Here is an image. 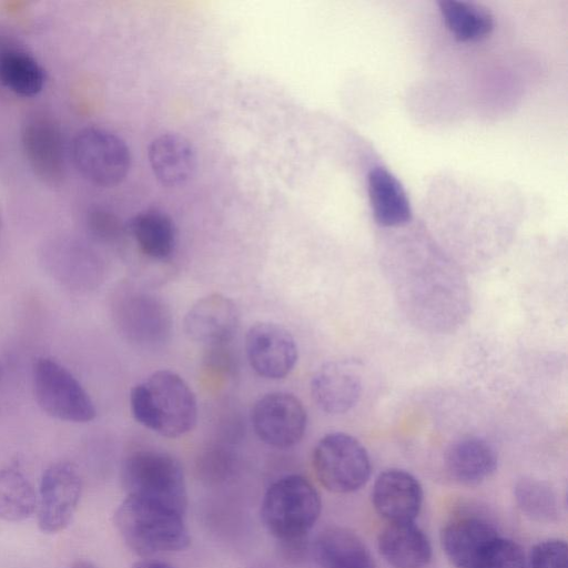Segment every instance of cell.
Segmentation results:
<instances>
[{"mask_svg":"<svg viewBox=\"0 0 568 568\" xmlns=\"http://www.w3.org/2000/svg\"><path fill=\"white\" fill-rule=\"evenodd\" d=\"M130 409L145 428L168 438L185 435L196 424L195 394L178 373L153 372L130 392Z\"/></svg>","mask_w":568,"mask_h":568,"instance_id":"obj_1","label":"cell"},{"mask_svg":"<svg viewBox=\"0 0 568 568\" xmlns=\"http://www.w3.org/2000/svg\"><path fill=\"white\" fill-rule=\"evenodd\" d=\"M114 524L126 546L141 556L181 551L191 542L183 514L132 496L116 508Z\"/></svg>","mask_w":568,"mask_h":568,"instance_id":"obj_2","label":"cell"},{"mask_svg":"<svg viewBox=\"0 0 568 568\" xmlns=\"http://www.w3.org/2000/svg\"><path fill=\"white\" fill-rule=\"evenodd\" d=\"M322 501L313 484L292 474L275 480L264 494L261 519L281 542L302 540L321 514Z\"/></svg>","mask_w":568,"mask_h":568,"instance_id":"obj_3","label":"cell"},{"mask_svg":"<svg viewBox=\"0 0 568 568\" xmlns=\"http://www.w3.org/2000/svg\"><path fill=\"white\" fill-rule=\"evenodd\" d=\"M128 496L150 500L184 515L187 493L183 468L169 453L142 449L130 454L121 468Z\"/></svg>","mask_w":568,"mask_h":568,"instance_id":"obj_4","label":"cell"},{"mask_svg":"<svg viewBox=\"0 0 568 568\" xmlns=\"http://www.w3.org/2000/svg\"><path fill=\"white\" fill-rule=\"evenodd\" d=\"M32 384L38 405L51 417L72 423L94 419L97 409L90 395L57 361L37 358L32 368Z\"/></svg>","mask_w":568,"mask_h":568,"instance_id":"obj_5","label":"cell"},{"mask_svg":"<svg viewBox=\"0 0 568 568\" xmlns=\"http://www.w3.org/2000/svg\"><path fill=\"white\" fill-rule=\"evenodd\" d=\"M313 467L323 487L336 494L359 489L371 476V459L365 447L345 433L323 436L313 450Z\"/></svg>","mask_w":568,"mask_h":568,"instance_id":"obj_6","label":"cell"},{"mask_svg":"<svg viewBox=\"0 0 568 568\" xmlns=\"http://www.w3.org/2000/svg\"><path fill=\"white\" fill-rule=\"evenodd\" d=\"M71 155L79 173L94 185L120 184L131 166L126 143L115 133L99 126H87L73 138Z\"/></svg>","mask_w":568,"mask_h":568,"instance_id":"obj_7","label":"cell"},{"mask_svg":"<svg viewBox=\"0 0 568 568\" xmlns=\"http://www.w3.org/2000/svg\"><path fill=\"white\" fill-rule=\"evenodd\" d=\"M23 155L33 174L49 186L60 185L65 178V144L57 119L36 111L21 129Z\"/></svg>","mask_w":568,"mask_h":568,"instance_id":"obj_8","label":"cell"},{"mask_svg":"<svg viewBox=\"0 0 568 568\" xmlns=\"http://www.w3.org/2000/svg\"><path fill=\"white\" fill-rule=\"evenodd\" d=\"M82 495V478L68 462L50 465L42 474L37 503L38 526L45 534L64 530L73 519Z\"/></svg>","mask_w":568,"mask_h":568,"instance_id":"obj_9","label":"cell"},{"mask_svg":"<svg viewBox=\"0 0 568 568\" xmlns=\"http://www.w3.org/2000/svg\"><path fill=\"white\" fill-rule=\"evenodd\" d=\"M251 423L263 443L276 448H288L303 438L307 414L303 403L295 395L272 392L254 403Z\"/></svg>","mask_w":568,"mask_h":568,"instance_id":"obj_10","label":"cell"},{"mask_svg":"<svg viewBox=\"0 0 568 568\" xmlns=\"http://www.w3.org/2000/svg\"><path fill=\"white\" fill-rule=\"evenodd\" d=\"M41 264L60 285L72 292H87L101 280V265L94 253L73 237H58L44 245Z\"/></svg>","mask_w":568,"mask_h":568,"instance_id":"obj_11","label":"cell"},{"mask_svg":"<svg viewBox=\"0 0 568 568\" xmlns=\"http://www.w3.org/2000/svg\"><path fill=\"white\" fill-rule=\"evenodd\" d=\"M245 349L251 367L267 379L286 377L294 369L298 357L292 334L272 322H257L248 328Z\"/></svg>","mask_w":568,"mask_h":568,"instance_id":"obj_12","label":"cell"},{"mask_svg":"<svg viewBox=\"0 0 568 568\" xmlns=\"http://www.w3.org/2000/svg\"><path fill=\"white\" fill-rule=\"evenodd\" d=\"M234 302L220 293L197 300L186 312L184 331L190 339L207 347L225 346L239 328Z\"/></svg>","mask_w":568,"mask_h":568,"instance_id":"obj_13","label":"cell"},{"mask_svg":"<svg viewBox=\"0 0 568 568\" xmlns=\"http://www.w3.org/2000/svg\"><path fill=\"white\" fill-rule=\"evenodd\" d=\"M499 536L487 518L477 514H462L445 524L440 542L456 568H475L485 550Z\"/></svg>","mask_w":568,"mask_h":568,"instance_id":"obj_14","label":"cell"},{"mask_svg":"<svg viewBox=\"0 0 568 568\" xmlns=\"http://www.w3.org/2000/svg\"><path fill=\"white\" fill-rule=\"evenodd\" d=\"M377 514L388 523L414 521L423 504L419 481L403 469H387L378 475L372 491Z\"/></svg>","mask_w":568,"mask_h":568,"instance_id":"obj_15","label":"cell"},{"mask_svg":"<svg viewBox=\"0 0 568 568\" xmlns=\"http://www.w3.org/2000/svg\"><path fill=\"white\" fill-rule=\"evenodd\" d=\"M362 378L358 365L339 359L324 364L313 376L311 393L315 404L327 414H343L358 400Z\"/></svg>","mask_w":568,"mask_h":568,"instance_id":"obj_16","label":"cell"},{"mask_svg":"<svg viewBox=\"0 0 568 568\" xmlns=\"http://www.w3.org/2000/svg\"><path fill=\"white\" fill-rule=\"evenodd\" d=\"M115 318L129 338L142 344L163 341L170 329V316L164 305L142 293L121 295L115 304Z\"/></svg>","mask_w":568,"mask_h":568,"instance_id":"obj_17","label":"cell"},{"mask_svg":"<svg viewBox=\"0 0 568 568\" xmlns=\"http://www.w3.org/2000/svg\"><path fill=\"white\" fill-rule=\"evenodd\" d=\"M148 158L154 176L166 186L184 184L196 168V153L192 143L175 133L156 136L149 145Z\"/></svg>","mask_w":568,"mask_h":568,"instance_id":"obj_18","label":"cell"},{"mask_svg":"<svg viewBox=\"0 0 568 568\" xmlns=\"http://www.w3.org/2000/svg\"><path fill=\"white\" fill-rule=\"evenodd\" d=\"M377 544L381 555L393 568H426L432 559L430 541L414 521L388 523Z\"/></svg>","mask_w":568,"mask_h":568,"instance_id":"obj_19","label":"cell"},{"mask_svg":"<svg viewBox=\"0 0 568 568\" xmlns=\"http://www.w3.org/2000/svg\"><path fill=\"white\" fill-rule=\"evenodd\" d=\"M313 550L321 568H376L365 542L343 527L323 530L316 537Z\"/></svg>","mask_w":568,"mask_h":568,"instance_id":"obj_20","label":"cell"},{"mask_svg":"<svg viewBox=\"0 0 568 568\" xmlns=\"http://www.w3.org/2000/svg\"><path fill=\"white\" fill-rule=\"evenodd\" d=\"M497 467V454L485 439L467 437L454 443L446 455L450 477L465 486H476L487 479Z\"/></svg>","mask_w":568,"mask_h":568,"instance_id":"obj_21","label":"cell"},{"mask_svg":"<svg viewBox=\"0 0 568 568\" xmlns=\"http://www.w3.org/2000/svg\"><path fill=\"white\" fill-rule=\"evenodd\" d=\"M368 196L375 221L383 226H398L412 217L407 194L400 182L386 169L376 166L367 178Z\"/></svg>","mask_w":568,"mask_h":568,"instance_id":"obj_22","label":"cell"},{"mask_svg":"<svg viewBox=\"0 0 568 568\" xmlns=\"http://www.w3.org/2000/svg\"><path fill=\"white\" fill-rule=\"evenodd\" d=\"M128 230L141 252L151 258L164 260L174 251L175 226L162 211L152 209L138 213L129 222Z\"/></svg>","mask_w":568,"mask_h":568,"instance_id":"obj_23","label":"cell"},{"mask_svg":"<svg viewBox=\"0 0 568 568\" xmlns=\"http://www.w3.org/2000/svg\"><path fill=\"white\" fill-rule=\"evenodd\" d=\"M44 82V70L32 54L16 47L0 50V83L4 88L30 98L42 91Z\"/></svg>","mask_w":568,"mask_h":568,"instance_id":"obj_24","label":"cell"},{"mask_svg":"<svg viewBox=\"0 0 568 568\" xmlns=\"http://www.w3.org/2000/svg\"><path fill=\"white\" fill-rule=\"evenodd\" d=\"M444 21L458 41H478L493 30L491 13L483 6L456 0L439 2Z\"/></svg>","mask_w":568,"mask_h":568,"instance_id":"obj_25","label":"cell"},{"mask_svg":"<svg viewBox=\"0 0 568 568\" xmlns=\"http://www.w3.org/2000/svg\"><path fill=\"white\" fill-rule=\"evenodd\" d=\"M38 496L26 475L17 468H0V519L22 521L37 510Z\"/></svg>","mask_w":568,"mask_h":568,"instance_id":"obj_26","label":"cell"},{"mask_svg":"<svg viewBox=\"0 0 568 568\" xmlns=\"http://www.w3.org/2000/svg\"><path fill=\"white\" fill-rule=\"evenodd\" d=\"M514 495L520 510L538 523H552L559 516V504L554 489L534 478L517 481Z\"/></svg>","mask_w":568,"mask_h":568,"instance_id":"obj_27","label":"cell"},{"mask_svg":"<svg viewBox=\"0 0 568 568\" xmlns=\"http://www.w3.org/2000/svg\"><path fill=\"white\" fill-rule=\"evenodd\" d=\"M475 568H527V564L520 546L499 536L485 550Z\"/></svg>","mask_w":568,"mask_h":568,"instance_id":"obj_28","label":"cell"},{"mask_svg":"<svg viewBox=\"0 0 568 568\" xmlns=\"http://www.w3.org/2000/svg\"><path fill=\"white\" fill-rule=\"evenodd\" d=\"M530 568H568V548L565 540L546 539L536 544L529 554Z\"/></svg>","mask_w":568,"mask_h":568,"instance_id":"obj_29","label":"cell"},{"mask_svg":"<svg viewBox=\"0 0 568 568\" xmlns=\"http://www.w3.org/2000/svg\"><path fill=\"white\" fill-rule=\"evenodd\" d=\"M88 226L91 233L105 242L116 241L123 232L119 217L101 207L92 209L88 214Z\"/></svg>","mask_w":568,"mask_h":568,"instance_id":"obj_30","label":"cell"},{"mask_svg":"<svg viewBox=\"0 0 568 568\" xmlns=\"http://www.w3.org/2000/svg\"><path fill=\"white\" fill-rule=\"evenodd\" d=\"M132 568H174L168 562L154 559H143L133 564Z\"/></svg>","mask_w":568,"mask_h":568,"instance_id":"obj_31","label":"cell"},{"mask_svg":"<svg viewBox=\"0 0 568 568\" xmlns=\"http://www.w3.org/2000/svg\"><path fill=\"white\" fill-rule=\"evenodd\" d=\"M70 568H97L92 562L88 560H77L74 561Z\"/></svg>","mask_w":568,"mask_h":568,"instance_id":"obj_32","label":"cell"},{"mask_svg":"<svg viewBox=\"0 0 568 568\" xmlns=\"http://www.w3.org/2000/svg\"><path fill=\"white\" fill-rule=\"evenodd\" d=\"M1 378H2V367H1V364H0V382H1Z\"/></svg>","mask_w":568,"mask_h":568,"instance_id":"obj_33","label":"cell"}]
</instances>
